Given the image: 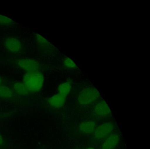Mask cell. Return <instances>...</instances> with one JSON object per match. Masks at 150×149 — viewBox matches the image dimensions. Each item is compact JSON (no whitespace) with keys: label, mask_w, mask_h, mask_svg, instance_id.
Here are the masks:
<instances>
[{"label":"cell","mask_w":150,"mask_h":149,"mask_svg":"<svg viewBox=\"0 0 150 149\" xmlns=\"http://www.w3.org/2000/svg\"><path fill=\"white\" fill-rule=\"evenodd\" d=\"M22 82L28 92H38L43 86L44 76L40 71L26 73L23 75Z\"/></svg>","instance_id":"1"},{"label":"cell","mask_w":150,"mask_h":149,"mask_svg":"<svg viewBox=\"0 0 150 149\" xmlns=\"http://www.w3.org/2000/svg\"><path fill=\"white\" fill-rule=\"evenodd\" d=\"M100 97V93L93 87L84 88L79 94L78 100L82 105H87L95 102Z\"/></svg>","instance_id":"2"},{"label":"cell","mask_w":150,"mask_h":149,"mask_svg":"<svg viewBox=\"0 0 150 149\" xmlns=\"http://www.w3.org/2000/svg\"><path fill=\"white\" fill-rule=\"evenodd\" d=\"M115 128V126L110 122H105L96 128L94 131V136L98 141H101L106 139L112 134Z\"/></svg>","instance_id":"3"},{"label":"cell","mask_w":150,"mask_h":149,"mask_svg":"<svg viewBox=\"0 0 150 149\" xmlns=\"http://www.w3.org/2000/svg\"><path fill=\"white\" fill-rule=\"evenodd\" d=\"M16 64L26 73L38 72L40 70L39 64L32 59H21L17 61Z\"/></svg>","instance_id":"4"},{"label":"cell","mask_w":150,"mask_h":149,"mask_svg":"<svg viewBox=\"0 0 150 149\" xmlns=\"http://www.w3.org/2000/svg\"><path fill=\"white\" fill-rule=\"evenodd\" d=\"M93 112L97 117L103 118L110 116L111 115V111L108 104L105 101H101L96 105Z\"/></svg>","instance_id":"5"},{"label":"cell","mask_w":150,"mask_h":149,"mask_svg":"<svg viewBox=\"0 0 150 149\" xmlns=\"http://www.w3.org/2000/svg\"><path fill=\"white\" fill-rule=\"evenodd\" d=\"M5 46L12 53L16 54L21 52L22 44L20 40L15 38H8L5 40Z\"/></svg>","instance_id":"6"},{"label":"cell","mask_w":150,"mask_h":149,"mask_svg":"<svg viewBox=\"0 0 150 149\" xmlns=\"http://www.w3.org/2000/svg\"><path fill=\"white\" fill-rule=\"evenodd\" d=\"M102 145V149H114L118 144L120 138L116 133L111 134L104 139Z\"/></svg>","instance_id":"7"},{"label":"cell","mask_w":150,"mask_h":149,"mask_svg":"<svg viewBox=\"0 0 150 149\" xmlns=\"http://www.w3.org/2000/svg\"><path fill=\"white\" fill-rule=\"evenodd\" d=\"M66 99V97L57 93L49 98L48 104L52 108H59L64 105Z\"/></svg>","instance_id":"8"},{"label":"cell","mask_w":150,"mask_h":149,"mask_svg":"<svg viewBox=\"0 0 150 149\" xmlns=\"http://www.w3.org/2000/svg\"><path fill=\"white\" fill-rule=\"evenodd\" d=\"M96 124L93 121H86L81 122L79 125L81 131L86 134H91L94 132Z\"/></svg>","instance_id":"9"},{"label":"cell","mask_w":150,"mask_h":149,"mask_svg":"<svg viewBox=\"0 0 150 149\" xmlns=\"http://www.w3.org/2000/svg\"><path fill=\"white\" fill-rule=\"evenodd\" d=\"M72 86L69 82H65L59 85L57 88L58 93L67 97L71 90Z\"/></svg>","instance_id":"10"},{"label":"cell","mask_w":150,"mask_h":149,"mask_svg":"<svg viewBox=\"0 0 150 149\" xmlns=\"http://www.w3.org/2000/svg\"><path fill=\"white\" fill-rule=\"evenodd\" d=\"M14 92L13 90L6 86L0 85V98L3 99H10L13 97Z\"/></svg>","instance_id":"11"},{"label":"cell","mask_w":150,"mask_h":149,"mask_svg":"<svg viewBox=\"0 0 150 149\" xmlns=\"http://www.w3.org/2000/svg\"><path fill=\"white\" fill-rule=\"evenodd\" d=\"M13 89L14 92H15L18 96H26L28 92L22 82H16L15 83L13 86Z\"/></svg>","instance_id":"12"},{"label":"cell","mask_w":150,"mask_h":149,"mask_svg":"<svg viewBox=\"0 0 150 149\" xmlns=\"http://www.w3.org/2000/svg\"><path fill=\"white\" fill-rule=\"evenodd\" d=\"M64 65L66 68L74 69L78 68L76 63L69 57H65L64 60Z\"/></svg>","instance_id":"13"},{"label":"cell","mask_w":150,"mask_h":149,"mask_svg":"<svg viewBox=\"0 0 150 149\" xmlns=\"http://www.w3.org/2000/svg\"><path fill=\"white\" fill-rule=\"evenodd\" d=\"M14 23V21L11 18L6 16L0 14V25L8 26L11 25Z\"/></svg>","instance_id":"14"},{"label":"cell","mask_w":150,"mask_h":149,"mask_svg":"<svg viewBox=\"0 0 150 149\" xmlns=\"http://www.w3.org/2000/svg\"><path fill=\"white\" fill-rule=\"evenodd\" d=\"M36 37L38 43L42 46H48L50 44V43L48 42V40L43 37H42L40 34H37Z\"/></svg>","instance_id":"15"},{"label":"cell","mask_w":150,"mask_h":149,"mask_svg":"<svg viewBox=\"0 0 150 149\" xmlns=\"http://www.w3.org/2000/svg\"><path fill=\"white\" fill-rule=\"evenodd\" d=\"M3 144H4V139L1 134H0V146H2Z\"/></svg>","instance_id":"16"},{"label":"cell","mask_w":150,"mask_h":149,"mask_svg":"<svg viewBox=\"0 0 150 149\" xmlns=\"http://www.w3.org/2000/svg\"><path fill=\"white\" fill-rule=\"evenodd\" d=\"M2 82H3L2 79L1 78V77H0V85H2Z\"/></svg>","instance_id":"17"},{"label":"cell","mask_w":150,"mask_h":149,"mask_svg":"<svg viewBox=\"0 0 150 149\" xmlns=\"http://www.w3.org/2000/svg\"><path fill=\"white\" fill-rule=\"evenodd\" d=\"M86 149H95L94 148H93V147H89V148H87Z\"/></svg>","instance_id":"18"}]
</instances>
